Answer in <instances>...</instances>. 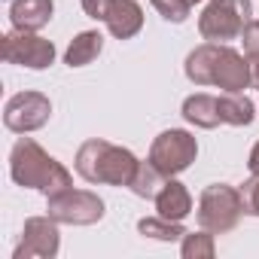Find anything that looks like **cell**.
Wrapping results in <instances>:
<instances>
[{
    "instance_id": "d4e9b609",
    "label": "cell",
    "mask_w": 259,
    "mask_h": 259,
    "mask_svg": "<svg viewBox=\"0 0 259 259\" xmlns=\"http://www.w3.org/2000/svg\"><path fill=\"white\" fill-rule=\"evenodd\" d=\"M247 61H250V73H253V85L259 89V55H250Z\"/></svg>"
},
{
    "instance_id": "30bf717a",
    "label": "cell",
    "mask_w": 259,
    "mask_h": 259,
    "mask_svg": "<svg viewBox=\"0 0 259 259\" xmlns=\"http://www.w3.org/2000/svg\"><path fill=\"white\" fill-rule=\"evenodd\" d=\"M58 226L49 213L46 217H31L25 220V229H22V241L13 253V259H55L58 256V247H61V235H58Z\"/></svg>"
},
{
    "instance_id": "484cf974",
    "label": "cell",
    "mask_w": 259,
    "mask_h": 259,
    "mask_svg": "<svg viewBox=\"0 0 259 259\" xmlns=\"http://www.w3.org/2000/svg\"><path fill=\"white\" fill-rule=\"evenodd\" d=\"M186 4H189V7H195V4H201V0H186Z\"/></svg>"
},
{
    "instance_id": "6da1fadb",
    "label": "cell",
    "mask_w": 259,
    "mask_h": 259,
    "mask_svg": "<svg viewBox=\"0 0 259 259\" xmlns=\"http://www.w3.org/2000/svg\"><path fill=\"white\" fill-rule=\"evenodd\" d=\"M186 79L195 85H217L223 92H244L253 85L250 61L226 43H201L186 55Z\"/></svg>"
},
{
    "instance_id": "9c48e42d",
    "label": "cell",
    "mask_w": 259,
    "mask_h": 259,
    "mask_svg": "<svg viewBox=\"0 0 259 259\" xmlns=\"http://www.w3.org/2000/svg\"><path fill=\"white\" fill-rule=\"evenodd\" d=\"M52 116V101L43 92H19L4 107V125L16 135H31Z\"/></svg>"
},
{
    "instance_id": "5b68a950",
    "label": "cell",
    "mask_w": 259,
    "mask_h": 259,
    "mask_svg": "<svg viewBox=\"0 0 259 259\" xmlns=\"http://www.w3.org/2000/svg\"><path fill=\"white\" fill-rule=\"evenodd\" d=\"M253 16L250 0H210L198 16V34L207 43H229L238 40Z\"/></svg>"
},
{
    "instance_id": "cb8c5ba5",
    "label": "cell",
    "mask_w": 259,
    "mask_h": 259,
    "mask_svg": "<svg viewBox=\"0 0 259 259\" xmlns=\"http://www.w3.org/2000/svg\"><path fill=\"white\" fill-rule=\"evenodd\" d=\"M247 168H250V174H259V141L253 144V150L247 156Z\"/></svg>"
},
{
    "instance_id": "52a82bcc",
    "label": "cell",
    "mask_w": 259,
    "mask_h": 259,
    "mask_svg": "<svg viewBox=\"0 0 259 259\" xmlns=\"http://www.w3.org/2000/svg\"><path fill=\"white\" fill-rule=\"evenodd\" d=\"M198 156V141L183 132V128H168V132H162L153 147H150V162L165 174V177H177L183 174Z\"/></svg>"
},
{
    "instance_id": "ac0fdd59",
    "label": "cell",
    "mask_w": 259,
    "mask_h": 259,
    "mask_svg": "<svg viewBox=\"0 0 259 259\" xmlns=\"http://www.w3.org/2000/svg\"><path fill=\"white\" fill-rule=\"evenodd\" d=\"M138 232H141L144 238H156V241H177V238L186 235V229H183L180 223L165 220V217H159V213L138 220Z\"/></svg>"
},
{
    "instance_id": "8fae6325",
    "label": "cell",
    "mask_w": 259,
    "mask_h": 259,
    "mask_svg": "<svg viewBox=\"0 0 259 259\" xmlns=\"http://www.w3.org/2000/svg\"><path fill=\"white\" fill-rule=\"evenodd\" d=\"M104 25L116 40H132L144 28V10L138 0H113L104 16Z\"/></svg>"
},
{
    "instance_id": "5bb4252c",
    "label": "cell",
    "mask_w": 259,
    "mask_h": 259,
    "mask_svg": "<svg viewBox=\"0 0 259 259\" xmlns=\"http://www.w3.org/2000/svg\"><path fill=\"white\" fill-rule=\"evenodd\" d=\"M183 119L189 122V125H195V128H217L223 119H220V98H213V95H204V92H198V95H189L186 101H183Z\"/></svg>"
},
{
    "instance_id": "7a4b0ae2",
    "label": "cell",
    "mask_w": 259,
    "mask_h": 259,
    "mask_svg": "<svg viewBox=\"0 0 259 259\" xmlns=\"http://www.w3.org/2000/svg\"><path fill=\"white\" fill-rule=\"evenodd\" d=\"M10 177H13L16 186L40 189L46 198L73 186L70 171L58 159H52L34 138H19L16 141V147L10 153Z\"/></svg>"
},
{
    "instance_id": "7c38bea8",
    "label": "cell",
    "mask_w": 259,
    "mask_h": 259,
    "mask_svg": "<svg viewBox=\"0 0 259 259\" xmlns=\"http://www.w3.org/2000/svg\"><path fill=\"white\" fill-rule=\"evenodd\" d=\"M52 13H55V4L52 0H13L10 7V22L16 31H43L49 22H52Z\"/></svg>"
},
{
    "instance_id": "4fadbf2b",
    "label": "cell",
    "mask_w": 259,
    "mask_h": 259,
    "mask_svg": "<svg viewBox=\"0 0 259 259\" xmlns=\"http://www.w3.org/2000/svg\"><path fill=\"white\" fill-rule=\"evenodd\" d=\"M156 210H159V217H165V220L183 223V220L192 213V195H189V189H186L180 180L168 177V183H165L162 192L156 195Z\"/></svg>"
},
{
    "instance_id": "2e32d148",
    "label": "cell",
    "mask_w": 259,
    "mask_h": 259,
    "mask_svg": "<svg viewBox=\"0 0 259 259\" xmlns=\"http://www.w3.org/2000/svg\"><path fill=\"white\" fill-rule=\"evenodd\" d=\"M101 49H104V37L98 31H82L70 40V46L64 52V64L67 67H85L101 55Z\"/></svg>"
},
{
    "instance_id": "603a6c76",
    "label": "cell",
    "mask_w": 259,
    "mask_h": 259,
    "mask_svg": "<svg viewBox=\"0 0 259 259\" xmlns=\"http://www.w3.org/2000/svg\"><path fill=\"white\" fill-rule=\"evenodd\" d=\"M79 4H82V10H85V16H89V19L104 22V16H107V10H110L113 0H79Z\"/></svg>"
},
{
    "instance_id": "ffe728a7",
    "label": "cell",
    "mask_w": 259,
    "mask_h": 259,
    "mask_svg": "<svg viewBox=\"0 0 259 259\" xmlns=\"http://www.w3.org/2000/svg\"><path fill=\"white\" fill-rule=\"evenodd\" d=\"M150 4L156 7V13H159L165 22H174V25L186 22L189 13H192V7L186 4V0H150Z\"/></svg>"
},
{
    "instance_id": "7402d4cb",
    "label": "cell",
    "mask_w": 259,
    "mask_h": 259,
    "mask_svg": "<svg viewBox=\"0 0 259 259\" xmlns=\"http://www.w3.org/2000/svg\"><path fill=\"white\" fill-rule=\"evenodd\" d=\"M241 43H244L247 58H250V55H259V19H250V22H247L244 34H241Z\"/></svg>"
},
{
    "instance_id": "44dd1931",
    "label": "cell",
    "mask_w": 259,
    "mask_h": 259,
    "mask_svg": "<svg viewBox=\"0 0 259 259\" xmlns=\"http://www.w3.org/2000/svg\"><path fill=\"white\" fill-rule=\"evenodd\" d=\"M241 201H244V213L259 217V174H250V180H244Z\"/></svg>"
},
{
    "instance_id": "8992f818",
    "label": "cell",
    "mask_w": 259,
    "mask_h": 259,
    "mask_svg": "<svg viewBox=\"0 0 259 259\" xmlns=\"http://www.w3.org/2000/svg\"><path fill=\"white\" fill-rule=\"evenodd\" d=\"M46 210L61 226H95L104 220V201L89 189H64L46 198Z\"/></svg>"
},
{
    "instance_id": "9a60e30c",
    "label": "cell",
    "mask_w": 259,
    "mask_h": 259,
    "mask_svg": "<svg viewBox=\"0 0 259 259\" xmlns=\"http://www.w3.org/2000/svg\"><path fill=\"white\" fill-rule=\"evenodd\" d=\"M220 119L235 128H247L256 119V104L244 92H226L220 98Z\"/></svg>"
},
{
    "instance_id": "d6986e66",
    "label": "cell",
    "mask_w": 259,
    "mask_h": 259,
    "mask_svg": "<svg viewBox=\"0 0 259 259\" xmlns=\"http://www.w3.org/2000/svg\"><path fill=\"white\" fill-rule=\"evenodd\" d=\"M183 259H213L217 244H213V232L201 229V232H186L183 244H180Z\"/></svg>"
},
{
    "instance_id": "ba28073f",
    "label": "cell",
    "mask_w": 259,
    "mask_h": 259,
    "mask_svg": "<svg viewBox=\"0 0 259 259\" xmlns=\"http://www.w3.org/2000/svg\"><path fill=\"white\" fill-rule=\"evenodd\" d=\"M0 55H4L7 64H19V67H31V70H46L55 64L52 40H43L40 34L16 31V28L0 40Z\"/></svg>"
},
{
    "instance_id": "3957f363",
    "label": "cell",
    "mask_w": 259,
    "mask_h": 259,
    "mask_svg": "<svg viewBox=\"0 0 259 259\" xmlns=\"http://www.w3.org/2000/svg\"><path fill=\"white\" fill-rule=\"evenodd\" d=\"M76 174L85 183H98V186H132L141 162L132 150L116 147L110 141H85L76 150V162H73Z\"/></svg>"
},
{
    "instance_id": "277c9868",
    "label": "cell",
    "mask_w": 259,
    "mask_h": 259,
    "mask_svg": "<svg viewBox=\"0 0 259 259\" xmlns=\"http://www.w3.org/2000/svg\"><path fill=\"white\" fill-rule=\"evenodd\" d=\"M241 217H244L241 189L229 183H210L201 189L198 195V226L201 229L213 235H226L241 223Z\"/></svg>"
},
{
    "instance_id": "e0dca14e",
    "label": "cell",
    "mask_w": 259,
    "mask_h": 259,
    "mask_svg": "<svg viewBox=\"0 0 259 259\" xmlns=\"http://www.w3.org/2000/svg\"><path fill=\"white\" fill-rule=\"evenodd\" d=\"M168 183V177L147 159V162H141V168H138V174H135V180H132V189L138 198H147V201H156V195L162 192V186Z\"/></svg>"
}]
</instances>
